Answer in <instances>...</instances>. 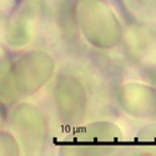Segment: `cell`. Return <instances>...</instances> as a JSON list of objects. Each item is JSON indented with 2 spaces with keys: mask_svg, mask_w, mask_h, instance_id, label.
Wrapping results in <instances>:
<instances>
[{
  "mask_svg": "<svg viewBox=\"0 0 156 156\" xmlns=\"http://www.w3.org/2000/svg\"><path fill=\"white\" fill-rule=\"evenodd\" d=\"M75 15L86 40L100 49H110L122 39L121 25L104 0H79Z\"/></svg>",
  "mask_w": 156,
  "mask_h": 156,
  "instance_id": "cell-1",
  "label": "cell"
},
{
  "mask_svg": "<svg viewBox=\"0 0 156 156\" xmlns=\"http://www.w3.org/2000/svg\"><path fill=\"white\" fill-rule=\"evenodd\" d=\"M54 59L41 50H31L20 55L11 68L16 93L30 95L37 91L54 73Z\"/></svg>",
  "mask_w": 156,
  "mask_h": 156,
  "instance_id": "cell-2",
  "label": "cell"
},
{
  "mask_svg": "<svg viewBox=\"0 0 156 156\" xmlns=\"http://www.w3.org/2000/svg\"><path fill=\"white\" fill-rule=\"evenodd\" d=\"M43 14V0H21L5 25L4 39L11 48H23L34 37Z\"/></svg>",
  "mask_w": 156,
  "mask_h": 156,
  "instance_id": "cell-3",
  "label": "cell"
},
{
  "mask_svg": "<svg viewBox=\"0 0 156 156\" xmlns=\"http://www.w3.org/2000/svg\"><path fill=\"white\" fill-rule=\"evenodd\" d=\"M10 124L15 131V136L23 146L37 152L41 149L48 135V124L43 112L31 104H20L11 112Z\"/></svg>",
  "mask_w": 156,
  "mask_h": 156,
  "instance_id": "cell-4",
  "label": "cell"
},
{
  "mask_svg": "<svg viewBox=\"0 0 156 156\" xmlns=\"http://www.w3.org/2000/svg\"><path fill=\"white\" fill-rule=\"evenodd\" d=\"M55 102L61 120L77 124L83 120L86 110L84 86L73 76H61L55 87Z\"/></svg>",
  "mask_w": 156,
  "mask_h": 156,
  "instance_id": "cell-5",
  "label": "cell"
},
{
  "mask_svg": "<svg viewBox=\"0 0 156 156\" xmlns=\"http://www.w3.org/2000/svg\"><path fill=\"white\" fill-rule=\"evenodd\" d=\"M122 109L139 119L156 121V89L139 83H127L119 91Z\"/></svg>",
  "mask_w": 156,
  "mask_h": 156,
  "instance_id": "cell-6",
  "label": "cell"
},
{
  "mask_svg": "<svg viewBox=\"0 0 156 156\" xmlns=\"http://www.w3.org/2000/svg\"><path fill=\"white\" fill-rule=\"evenodd\" d=\"M75 147L85 149L84 154H99L102 150L112 149L122 139L120 129L111 122H93L83 127L74 136Z\"/></svg>",
  "mask_w": 156,
  "mask_h": 156,
  "instance_id": "cell-7",
  "label": "cell"
},
{
  "mask_svg": "<svg viewBox=\"0 0 156 156\" xmlns=\"http://www.w3.org/2000/svg\"><path fill=\"white\" fill-rule=\"evenodd\" d=\"M129 49L134 58L145 66L156 68V34L146 27H135L126 33Z\"/></svg>",
  "mask_w": 156,
  "mask_h": 156,
  "instance_id": "cell-8",
  "label": "cell"
},
{
  "mask_svg": "<svg viewBox=\"0 0 156 156\" xmlns=\"http://www.w3.org/2000/svg\"><path fill=\"white\" fill-rule=\"evenodd\" d=\"M125 9L137 21L147 27H156V0H122Z\"/></svg>",
  "mask_w": 156,
  "mask_h": 156,
  "instance_id": "cell-9",
  "label": "cell"
},
{
  "mask_svg": "<svg viewBox=\"0 0 156 156\" xmlns=\"http://www.w3.org/2000/svg\"><path fill=\"white\" fill-rule=\"evenodd\" d=\"M12 65L6 55V51L0 48V101H11L16 93L14 83H12Z\"/></svg>",
  "mask_w": 156,
  "mask_h": 156,
  "instance_id": "cell-10",
  "label": "cell"
},
{
  "mask_svg": "<svg viewBox=\"0 0 156 156\" xmlns=\"http://www.w3.org/2000/svg\"><path fill=\"white\" fill-rule=\"evenodd\" d=\"M19 152L16 137L8 133H0V155H18Z\"/></svg>",
  "mask_w": 156,
  "mask_h": 156,
  "instance_id": "cell-11",
  "label": "cell"
},
{
  "mask_svg": "<svg viewBox=\"0 0 156 156\" xmlns=\"http://www.w3.org/2000/svg\"><path fill=\"white\" fill-rule=\"evenodd\" d=\"M139 139L141 144H144L146 149H154L156 150V127L154 129H147L140 133Z\"/></svg>",
  "mask_w": 156,
  "mask_h": 156,
  "instance_id": "cell-12",
  "label": "cell"
},
{
  "mask_svg": "<svg viewBox=\"0 0 156 156\" xmlns=\"http://www.w3.org/2000/svg\"><path fill=\"white\" fill-rule=\"evenodd\" d=\"M16 0H0V15H8L15 9Z\"/></svg>",
  "mask_w": 156,
  "mask_h": 156,
  "instance_id": "cell-13",
  "label": "cell"
},
{
  "mask_svg": "<svg viewBox=\"0 0 156 156\" xmlns=\"http://www.w3.org/2000/svg\"><path fill=\"white\" fill-rule=\"evenodd\" d=\"M3 122H4V111L2 108H0V126L3 125Z\"/></svg>",
  "mask_w": 156,
  "mask_h": 156,
  "instance_id": "cell-14",
  "label": "cell"
}]
</instances>
